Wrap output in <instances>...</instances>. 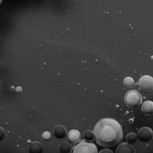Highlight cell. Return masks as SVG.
Segmentation results:
<instances>
[{
  "label": "cell",
  "mask_w": 153,
  "mask_h": 153,
  "mask_svg": "<svg viewBox=\"0 0 153 153\" xmlns=\"http://www.w3.org/2000/svg\"><path fill=\"white\" fill-rule=\"evenodd\" d=\"M94 132L95 142L105 147L115 146L122 140V128L116 120L110 118L101 120L95 125Z\"/></svg>",
  "instance_id": "1"
},
{
  "label": "cell",
  "mask_w": 153,
  "mask_h": 153,
  "mask_svg": "<svg viewBox=\"0 0 153 153\" xmlns=\"http://www.w3.org/2000/svg\"><path fill=\"white\" fill-rule=\"evenodd\" d=\"M124 102L128 107L134 108L140 106L142 102V97L140 94L135 90L128 91L124 97Z\"/></svg>",
  "instance_id": "2"
},
{
  "label": "cell",
  "mask_w": 153,
  "mask_h": 153,
  "mask_svg": "<svg viewBox=\"0 0 153 153\" xmlns=\"http://www.w3.org/2000/svg\"><path fill=\"white\" fill-rule=\"evenodd\" d=\"M73 153H98V151L94 143L82 140L74 146Z\"/></svg>",
  "instance_id": "3"
},
{
  "label": "cell",
  "mask_w": 153,
  "mask_h": 153,
  "mask_svg": "<svg viewBox=\"0 0 153 153\" xmlns=\"http://www.w3.org/2000/svg\"><path fill=\"white\" fill-rule=\"evenodd\" d=\"M138 86L140 90L144 93H149L153 91V78L149 75H144L139 79Z\"/></svg>",
  "instance_id": "4"
},
{
  "label": "cell",
  "mask_w": 153,
  "mask_h": 153,
  "mask_svg": "<svg viewBox=\"0 0 153 153\" xmlns=\"http://www.w3.org/2000/svg\"><path fill=\"white\" fill-rule=\"evenodd\" d=\"M137 136L139 140L143 143H148L153 138V131L150 128L144 127L139 130Z\"/></svg>",
  "instance_id": "5"
},
{
  "label": "cell",
  "mask_w": 153,
  "mask_h": 153,
  "mask_svg": "<svg viewBox=\"0 0 153 153\" xmlns=\"http://www.w3.org/2000/svg\"><path fill=\"white\" fill-rule=\"evenodd\" d=\"M115 153H135V150L132 145L123 142L117 146Z\"/></svg>",
  "instance_id": "6"
},
{
  "label": "cell",
  "mask_w": 153,
  "mask_h": 153,
  "mask_svg": "<svg viewBox=\"0 0 153 153\" xmlns=\"http://www.w3.org/2000/svg\"><path fill=\"white\" fill-rule=\"evenodd\" d=\"M141 110L145 115L150 116L153 114V102L150 100L144 102L142 105Z\"/></svg>",
  "instance_id": "7"
},
{
  "label": "cell",
  "mask_w": 153,
  "mask_h": 153,
  "mask_svg": "<svg viewBox=\"0 0 153 153\" xmlns=\"http://www.w3.org/2000/svg\"><path fill=\"white\" fill-rule=\"evenodd\" d=\"M53 134L58 139H62L65 138L67 134L65 127L61 125L56 126L53 130Z\"/></svg>",
  "instance_id": "8"
},
{
  "label": "cell",
  "mask_w": 153,
  "mask_h": 153,
  "mask_svg": "<svg viewBox=\"0 0 153 153\" xmlns=\"http://www.w3.org/2000/svg\"><path fill=\"white\" fill-rule=\"evenodd\" d=\"M67 137L68 141L73 143H76L79 142L81 139V134L78 131L73 129L68 132Z\"/></svg>",
  "instance_id": "9"
},
{
  "label": "cell",
  "mask_w": 153,
  "mask_h": 153,
  "mask_svg": "<svg viewBox=\"0 0 153 153\" xmlns=\"http://www.w3.org/2000/svg\"><path fill=\"white\" fill-rule=\"evenodd\" d=\"M29 153H42L43 149L42 144L39 142H32L28 147Z\"/></svg>",
  "instance_id": "10"
},
{
  "label": "cell",
  "mask_w": 153,
  "mask_h": 153,
  "mask_svg": "<svg viewBox=\"0 0 153 153\" xmlns=\"http://www.w3.org/2000/svg\"><path fill=\"white\" fill-rule=\"evenodd\" d=\"M72 150V146L68 142H62L59 146V150L60 153H71Z\"/></svg>",
  "instance_id": "11"
},
{
  "label": "cell",
  "mask_w": 153,
  "mask_h": 153,
  "mask_svg": "<svg viewBox=\"0 0 153 153\" xmlns=\"http://www.w3.org/2000/svg\"><path fill=\"white\" fill-rule=\"evenodd\" d=\"M84 139L86 141H91L94 139V132L91 130H87L85 131L83 134Z\"/></svg>",
  "instance_id": "12"
},
{
  "label": "cell",
  "mask_w": 153,
  "mask_h": 153,
  "mask_svg": "<svg viewBox=\"0 0 153 153\" xmlns=\"http://www.w3.org/2000/svg\"><path fill=\"white\" fill-rule=\"evenodd\" d=\"M126 139L128 143L132 144L137 141V135L135 133L130 132L127 135Z\"/></svg>",
  "instance_id": "13"
},
{
  "label": "cell",
  "mask_w": 153,
  "mask_h": 153,
  "mask_svg": "<svg viewBox=\"0 0 153 153\" xmlns=\"http://www.w3.org/2000/svg\"><path fill=\"white\" fill-rule=\"evenodd\" d=\"M134 81L131 77H127L125 78L123 81L124 85L126 88H130L133 85Z\"/></svg>",
  "instance_id": "14"
},
{
  "label": "cell",
  "mask_w": 153,
  "mask_h": 153,
  "mask_svg": "<svg viewBox=\"0 0 153 153\" xmlns=\"http://www.w3.org/2000/svg\"><path fill=\"white\" fill-rule=\"evenodd\" d=\"M42 137L45 141H48L51 140V135L49 131H45L42 134Z\"/></svg>",
  "instance_id": "15"
},
{
  "label": "cell",
  "mask_w": 153,
  "mask_h": 153,
  "mask_svg": "<svg viewBox=\"0 0 153 153\" xmlns=\"http://www.w3.org/2000/svg\"><path fill=\"white\" fill-rule=\"evenodd\" d=\"M0 141H1L4 138L5 136V131L4 129L0 127Z\"/></svg>",
  "instance_id": "16"
},
{
  "label": "cell",
  "mask_w": 153,
  "mask_h": 153,
  "mask_svg": "<svg viewBox=\"0 0 153 153\" xmlns=\"http://www.w3.org/2000/svg\"><path fill=\"white\" fill-rule=\"evenodd\" d=\"M99 153H114L110 149L105 148L101 150Z\"/></svg>",
  "instance_id": "17"
},
{
  "label": "cell",
  "mask_w": 153,
  "mask_h": 153,
  "mask_svg": "<svg viewBox=\"0 0 153 153\" xmlns=\"http://www.w3.org/2000/svg\"><path fill=\"white\" fill-rule=\"evenodd\" d=\"M15 90L16 93H20L22 91V88L20 86H18L16 88Z\"/></svg>",
  "instance_id": "18"
},
{
  "label": "cell",
  "mask_w": 153,
  "mask_h": 153,
  "mask_svg": "<svg viewBox=\"0 0 153 153\" xmlns=\"http://www.w3.org/2000/svg\"><path fill=\"white\" fill-rule=\"evenodd\" d=\"M10 89L11 91H13L15 89V87L13 86H11L10 87Z\"/></svg>",
  "instance_id": "19"
},
{
  "label": "cell",
  "mask_w": 153,
  "mask_h": 153,
  "mask_svg": "<svg viewBox=\"0 0 153 153\" xmlns=\"http://www.w3.org/2000/svg\"><path fill=\"white\" fill-rule=\"evenodd\" d=\"M29 140H28L27 141V143H28V144H30V141H29Z\"/></svg>",
  "instance_id": "20"
}]
</instances>
